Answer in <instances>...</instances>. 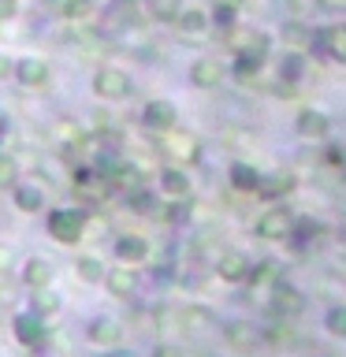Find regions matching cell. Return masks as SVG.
I'll return each instance as SVG.
<instances>
[{"label": "cell", "instance_id": "cell-41", "mask_svg": "<svg viewBox=\"0 0 346 357\" xmlns=\"http://www.w3.org/2000/svg\"><path fill=\"white\" fill-rule=\"evenodd\" d=\"M15 11H19V4H15V0H0V22L15 19Z\"/></svg>", "mask_w": 346, "mask_h": 357}, {"label": "cell", "instance_id": "cell-43", "mask_svg": "<svg viewBox=\"0 0 346 357\" xmlns=\"http://www.w3.org/2000/svg\"><path fill=\"white\" fill-rule=\"evenodd\" d=\"M156 357H183L179 346H156Z\"/></svg>", "mask_w": 346, "mask_h": 357}, {"label": "cell", "instance_id": "cell-45", "mask_svg": "<svg viewBox=\"0 0 346 357\" xmlns=\"http://www.w3.org/2000/svg\"><path fill=\"white\" fill-rule=\"evenodd\" d=\"M317 4H324V8H331V11H339V8H346V0H317Z\"/></svg>", "mask_w": 346, "mask_h": 357}, {"label": "cell", "instance_id": "cell-32", "mask_svg": "<svg viewBox=\"0 0 346 357\" xmlns=\"http://www.w3.org/2000/svg\"><path fill=\"white\" fill-rule=\"evenodd\" d=\"M301 71H306V63H301V56H298V52H290L287 60H283V67H279V75H283V82H290V86H294L298 78H301Z\"/></svg>", "mask_w": 346, "mask_h": 357}, {"label": "cell", "instance_id": "cell-42", "mask_svg": "<svg viewBox=\"0 0 346 357\" xmlns=\"http://www.w3.org/2000/svg\"><path fill=\"white\" fill-rule=\"evenodd\" d=\"M11 67H15V60L0 52V82H4V78H11Z\"/></svg>", "mask_w": 346, "mask_h": 357}, {"label": "cell", "instance_id": "cell-38", "mask_svg": "<svg viewBox=\"0 0 346 357\" xmlns=\"http://www.w3.org/2000/svg\"><path fill=\"white\" fill-rule=\"evenodd\" d=\"M164 216L172 220V223H186V220H190V205H186L183 197H179L175 205H167V212H164Z\"/></svg>", "mask_w": 346, "mask_h": 357}, {"label": "cell", "instance_id": "cell-11", "mask_svg": "<svg viewBox=\"0 0 346 357\" xmlns=\"http://www.w3.org/2000/svg\"><path fill=\"white\" fill-rule=\"evenodd\" d=\"M142 123L149 130H167V127H175V105L172 100H149V105L142 108Z\"/></svg>", "mask_w": 346, "mask_h": 357}, {"label": "cell", "instance_id": "cell-27", "mask_svg": "<svg viewBox=\"0 0 346 357\" xmlns=\"http://www.w3.org/2000/svg\"><path fill=\"white\" fill-rule=\"evenodd\" d=\"M261 63H264V56H253V52H234L231 71H234V78H250V75L261 71Z\"/></svg>", "mask_w": 346, "mask_h": 357}, {"label": "cell", "instance_id": "cell-15", "mask_svg": "<svg viewBox=\"0 0 346 357\" xmlns=\"http://www.w3.org/2000/svg\"><path fill=\"white\" fill-rule=\"evenodd\" d=\"M328 130H331V119L324 116V112H317V108H306L298 116V134L301 138L317 142V138H328Z\"/></svg>", "mask_w": 346, "mask_h": 357}, {"label": "cell", "instance_id": "cell-36", "mask_svg": "<svg viewBox=\"0 0 346 357\" xmlns=\"http://www.w3.org/2000/svg\"><path fill=\"white\" fill-rule=\"evenodd\" d=\"M324 324H328V331L335 335V339H343V335H346V309H343V305H335V309L328 312V320H324Z\"/></svg>", "mask_w": 346, "mask_h": 357}, {"label": "cell", "instance_id": "cell-6", "mask_svg": "<svg viewBox=\"0 0 346 357\" xmlns=\"http://www.w3.org/2000/svg\"><path fill=\"white\" fill-rule=\"evenodd\" d=\"M290 223H294V216H290V208H268L257 216V234L268 242H279L290 234Z\"/></svg>", "mask_w": 346, "mask_h": 357}, {"label": "cell", "instance_id": "cell-23", "mask_svg": "<svg viewBox=\"0 0 346 357\" xmlns=\"http://www.w3.org/2000/svg\"><path fill=\"white\" fill-rule=\"evenodd\" d=\"M11 197H15V208H22V212H41L45 208V194L38 186L15 183V186H11Z\"/></svg>", "mask_w": 346, "mask_h": 357}, {"label": "cell", "instance_id": "cell-30", "mask_svg": "<svg viewBox=\"0 0 346 357\" xmlns=\"http://www.w3.org/2000/svg\"><path fill=\"white\" fill-rule=\"evenodd\" d=\"M127 201H130V208H134V212H153V208H156V197H153L145 186L127 190Z\"/></svg>", "mask_w": 346, "mask_h": 357}, {"label": "cell", "instance_id": "cell-31", "mask_svg": "<svg viewBox=\"0 0 346 357\" xmlns=\"http://www.w3.org/2000/svg\"><path fill=\"white\" fill-rule=\"evenodd\" d=\"M268 45H272V41H268L264 38V33H246V38H239V52H253V56H268Z\"/></svg>", "mask_w": 346, "mask_h": 357}, {"label": "cell", "instance_id": "cell-7", "mask_svg": "<svg viewBox=\"0 0 346 357\" xmlns=\"http://www.w3.org/2000/svg\"><path fill=\"white\" fill-rule=\"evenodd\" d=\"M11 331H15V339L22 346H41L45 335H49V328H45V317H38V312H19L15 320H11Z\"/></svg>", "mask_w": 346, "mask_h": 357}, {"label": "cell", "instance_id": "cell-14", "mask_svg": "<svg viewBox=\"0 0 346 357\" xmlns=\"http://www.w3.org/2000/svg\"><path fill=\"white\" fill-rule=\"evenodd\" d=\"M223 335H227V346H234V350H257V342H261V331L253 328V324H246V320H234L223 328Z\"/></svg>", "mask_w": 346, "mask_h": 357}, {"label": "cell", "instance_id": "cell-37", "mask_svg": "<svg viewBox=\"0 0 346 357\" xmlns=\"http://www.w3.org/2000/svg\"><path fill=\"white\" fill-rule=\"evenodd\" d=\"M89 11H93V4H89V0H63V15H67V19H86Z\"/></svg>", "mask_w": 346, "mask_h": 357}, {"label": "cell", "instance_id": "cell-18", "mask_svg": "<svg viewBox=\"0 0 346 357\" xmlns=\"http://www.w3.org/2000/svg\"><path fill=\"white\" fill-rule=\"evenodd\" d=\"M290 190H294V175H290V172L261 175V183H257V194H261V197H268V201H279V197H287Z\"/></svg>", "mask_w": 346, "mask_h": 357}, {"label": "cell", "instance_id": "cell-13", "mask_svg": "<svg viewBox=\"0 0 346 357\" xmlns=\"http://www.w3.org/2000/svg\"><path fill=\"white\" fill-rule=\"evenodd\" d=\"M100 283H108V290L116 298H134L138 294V272H134V268H112V272H105Z\"/></svg>", "mask_w": 346, "mask_h": 357}, {"label": "cell", "instance_id": "cell-35", "mask_svg": "<svg viewBox=\"0 0 346 357\" xmlns=\"http://www.w3.org/2000/svg\"><path fill=\"white\" fill-rule=\"evenodd\" d=\"M212 22H216L220 30H234V4H223L220 0V4L212 8Z\"/></svg>", "mask_w": 346, "mask_h": 357}, {"label": "cell", "instance_id": "cell-3", "mask_svg": "<svg viewBox=\"0 0 346 357\" xmlns=\"http://www.w3.org/2000/svg\"><path fill=\"white\" fill-rule=\"evenodd\" d=\"M264 301H268V309H272L276 320H294V317H301V309H306L301 290H294L290 283H283V279L272 287V294H268Z\"/></svg>", "mask_w": 346, "mask_h": 357}, {"label": "cell", "instance_id": "cell-44", "mask_svg": "<svg viewBox=\"0 0 346 357\" xmlns=\"http://www.w3.org/2000/svg\"><path fill=\"white\" fill-rule=\"evenodd\" d=\"M328 160L331 164H343V149H339V145H328Z\"/></svg>", "mask_w": 346, "mask_h": 357}, {"label": "cell", "instance_id": "cell-40", "mask_svg": "<svg viewBox=\"0 0 346 357\" xmlns=\"http://www.w3.org/2000/svg\"><path fill=\"white\" fill-rule=\"evenodd\" d=\"M283 4H287V11H290L294 19H301V15H306V11H309L313 4H317V0H283Z\"/></svg>", "mask_w": 346, "mask_h": 357}, {"label": "cell", "instance_id": "cell-25", "mask_svg": "<svg viewBox=\"0 0 346 357\" xmlns=\"http://www.w3.org/2000/svg\"><path fill=\"white\" fill-rule=\"evenodd\" d=\"M175 26L183 30L186 38H194V33H205L209 30V19H205V11L190 8V11H179V15H175Z\"/></svg>", "mask_w": 346, "mask_h": 357}, {"label": "cell", "instance_id": "cell-21", "mask_svg": "<svg viewBox=\"0 0 346 357\" xmlns=\"http://www.w3.org/2000/svg\"><path fill=\"white\" fill-rule=\"evenodd\" d=\"M257 183H261V172L246 160H234L231 164V186L242 190V194H257Z\"/></svg>", "mask_w": 346, "mask_h": 357}, {"label": "cell", "instance_id": "cell-22", "mask_svg": "<svg viewBox=\"0 0 346 357\" xmlns=\"http://www.w3.org/2000/svg\"><path fill=\"white\" fill-rule=\"evenodd\" d=\"M283 41L294 45V49H313L317 33L306 26V19H287V22H283Z\"/></svg>", "mask_w": 346, "mask_h": 357}, {"label": "cell", "instance_id": "cell-17", "mask_svg": "<svg viewBox=\"0 0 346 357\" xmlns=\"http://www.w3.org/2000/svg\"><path fill=\"white\" fill-rule=\"evenodd\" d=\"M179 324L186 331H209V328H216V312L209 305H183L179 309Z\"/></svg>", "mask_w": 346, "mask_h": 357}, {"label": "cell", "instance_id": "cell-12", "mask_svg": "<svg viewBox=\"0 0 346 357\" xmlns=\"http://www.w3.org/2000/svg\"><path fill=\"white\" fill-rule=\"evenodd\" d=\"M313 49H324L335 63H343L346 60V26H339V22H335V26H324V33L313 41Z\"/></svg>", "mask_w": 346, "mask_h": 357}, {"label": "cell", "instance_id": "cell-8", "mask_svg": "<svg viewBox=\"0 0 346 357\" xmlns=\"http://www.w3.org/2000/svg\"><path fill=\"white\" fill-rule=\"evenodd\" d=\"M223 78H227V67L220 60H212V56H201V60H194V67H190V82L197 89H216Z\"/></svg>", "mask_w": 346, "mask_h": 357}, {"label": "cell", "instance_id": "cell-20", "mask_svg": "<svg viewBox=\"0 0 346 357\" xmlns=\"http://www.w3.org/2000/svg\"><path fill=\"white\" fill-rule=\"evenodd\" d=\"M116 257L123 264H142L149 257V242L138 238V234H123V238H116Z\"/></svg>", "mask_w": 346, "mask_h": 357}, {"label": "cell", "instance_id": "cell-39", "mask_svg": "<svg viewBox=\"0 0 346 357\" xmlns=\"http://www.w3.org/2000/svg\"><path fill=\"white\" fill-rule=\"evenodd\" d=\"M11 268H15V250L0 242V275H11Z\"/></svg>", "mask_w": 346, "mask_h": 357}, {"label": "cell", "instance_id": "cell-9", "mask_svg": "<svg viewBox=\"0 0 346 357\" xmlns=\"http://www.w3.org/2000/svg\"><path fill=\"white\" fill-rule=\"evenodd\" d=\"M250 257L239 253V250H231V253H223L220 261H216V275L223 279V283H246V275H250Z\"/></svg>", "mask_w": 346, "mask_h": 357}, {"label": "cell", "instance_id": "cell-33", "mask_svg": "<svg viewBox=\"0 0 346 357\" xmlns=\"http://www.w3.org/2000/svg\"><path fill=\"white\" fill-rule=\"evenodd\" d=\"M145 4H149V11H153L156 19H175L179 11H183L179 0H145Z\"/></svg>", "mask_w": 346, "mask_h": 357}, {"label": "cell", "instance_id": "cell-5", "mask_svg": "<svg viewBox=\"0 0 346 357\" xmlns=\"http://www.w3.org/2000/svg\"><path fill=\"white\" fill-rule=\"evenodd\" d=\"M283 279V272H279V264L276 261H261V264H250V275H246V283H250V298H268L272 294V287Z\"/></svg>", "mask_w": 346, "mask_h": 357}, {"label": "cell", "instance_id": "cell-46", "mask_svg": "<svg viewBox=\"0 0 346 357\" xmlns=\"http://www.w3.org/2000/svg\"><path fill=\"white\" fill-rule=\"evenodd\" d=\"M223 4H234V8H239V4H242V0H223Z\"/></svg>", "mask_w": 346, "mask_h": 357}, {"label": "cell", "instance_id": "cell-4", "mask_svg": "<svg viewBox=\"0 0 346 357\" xmlns=\"http://www.w3.org/2000/svg\"><path fill=\"white\" fill-rule=\"evenodd\" d=\"M130 89H134V82H130V75L123 71V67H97V75H93V93L97 97L123 100Z\"/></svg>", "mask_w": 346, "mask_h": 357}, {"label": "cell", "instance_id": "cell-19", "mask_svg": "<svg viewBox=\"0 0 346 357\" xmlns=\"http://www.w3.org/2000/svg\"><path fill=\"white\" fill-rule=\"evenodd\" d=\"M89 342L93 346H119L123 339V328H119V320H108V317H97L93 324H89Z\"/></svg>", "mask_w": 346, "mask_h": 357}, {"label": "cell", "instance_id": "cell-26", "mask_svg": "<svg viewBox=\"0 0 346 357\" xmlns=\"http://www.w3.org/2000/svg\"><path fill=\"white\" fill-rule=\"evenodd\" d=\"M75 272H78V279H82V283H100V279H105V264H100L97 257H78V261H75Z\"/></svg>", "mask_w": 346, "mask_h": 357}, {"label": "cell", "instance_id": "cell-28", "mask_svg": "<svg viewBox=\"0 0 346 357\" xmlns=\"http://www.w3.org/2000/svg\"><path fill=\"white\" fill-rule=\"evenodd\" d=\"M30 312H38V317H52V312H60V298L49 294V287H41L38 294L30 298Z\"/></svg>", "mask_w": 346, "mask_h": 357}, {"label": "cell", "instance_id": "cell-29", "mask_svg": "<svg viewBox=\"0 0 346 357\" xmlns=\"http://www.w3.org/2000/svg\"><path fill=\"white\" fill-rule=\"evenodd\" d=\"M320 234H324V227H320V223H313V220H294V223H290V234H287V238H294V242H317L320 238Z\"/></svg>", "mask_w": 346, "mask_h": 357}, {"label": "cell", "instance_id": "cell-16", "mask_svg": "<svg viewBox=\"0 0 346 357\" xmlns=\"http://www.w3.org/2000/svg\"><path fill=\"white\" fill-rule=\"evenodd\" d=\"M52 275H56V268H52V261H45V257H30L27 268H22V283H27L30 290L49 287Z\"/></svg>", "mask_w": 346, "mask_h": 357}, {"label": "cell", "instance_id": "cell-2", "mask_svg": "<svg viewBox=\"0 0 346 357\" xmlns=\"http://www.w3.org/2000/svg\"><path fill=\"white\" fill-rule=\"evenodd\" d=\"M82 231H86L82 208H56V212H49V234L56 242L75 245L78 238H82Z\"/></svg>", "mask_w": 346, "mask_h": 357}, {"label": "cell", "instance_id": "cell-1", "mask_svg": "<svg viewBox=\"0 0 346 357\" xmlns=\"http://www.w3.org/2000/svg\"><path fill=\"white\" fill-rule=\"evenodd\" d=\"M160 149L167 153V160H175V164H197V160H201L197 138H194L190 130H179V127H167V130H164Z\"/></svg>", "mask_w": 346, "mask_h": 357}, {"label": "cell", "instance_id": "cell-24", "mask_svg": "<svg viewBox=\"0 0 346 357\" xmlns=\"http://www.w3.org/2000/svg\"><path fill=\"white\" fill-rule=\"evenodd\" d=\"M160 190L167 197H186L190 194V178L183 167H164L160 172Z\"/></svg>", "mask_w": 346, "mask_h": 357}, {"label": "cell", "instance_id": "cell-47", "mask_svg": "<svg viewBox=\"0 0 346 357\" xmlns=\"http://www.w3.org/2000/svg\"><path fill=\"white\" fill-rule=\"evenodd\" d=\"M119 4H134V0H119Z\"/></svg>", "mask_w": 346, "mask_h": 357}, {"label": "cell", "instance_id": "cell-10", "mask_svg": "<svg viewBox=\"0 0 346 357\" xmlns=\"http://www.w3.org/2000/svg\"><path fill=\"white\" fill-rule=\"evenodd\" d=\"M11 78H19L22 86L38 89V86L49 82V63L38 60V56H27V60H19L15 67H11Z\"/></svg>", "mask_w": 346, "mask_h": 357}, {"label": "cell", "instance_id": "cell-34", "mask_svg": "<svg viewBox=\"0 0 346 357\" xmlns=\"http://www.w3.org/2000/svg\"><path fill=\"white\" fill-rule=\"evenodd\" d=\"M15 178H19V164L11 160V156H4V153H0V190L15 186Z\"/></svg>", "mask_w": 346, "mask_h": 357}]
</instances>
